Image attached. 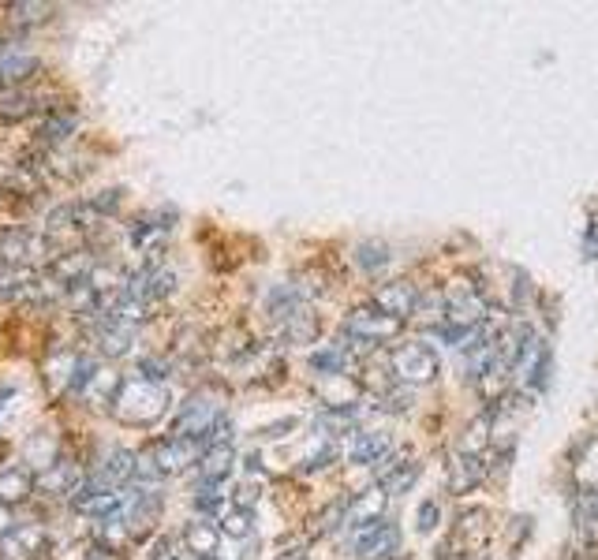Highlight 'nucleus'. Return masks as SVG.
<instances>
[{
  "mask_svg": "<svg viewBox=\"0 0 598 560\" xmlns=\"http://www.w3.org/2000/svg\"><path fill=\"white\" fill-rule=\"evenodd\" d=\"M419 475H423V463L412 456H385L378 467V490L385 497H404V493H412Z\"/></svg>",
  "mask_w": 598,
  "mask_h": 560,
  "instance_id": "nucleus-12",
  "label": "nucleus"
},
{
  "mask_svg": "<svg viewBox=\"0 0 598 560\" xmlns=\"http://www.w3.org/2000/svg\"><path fill=\"white\" fill-rule=\"evenodd\" d=\"M38 109H45L42 98L27 86H0V120H27Z\"/></svg>",
  "mask_w": 598,
  "mask_h": 560,
  "instance_id": "nucleus-20",
  "label": "nucleus"
},
{
  "mask_svg": "<svg viewBox=\"0 0 598 560\" xmlns=\"http://www.w3.org/2000/svg\"><path fill=\"white\" fill-rule=\"evenodd\" d=\"M184 542L187 549L195 553V560H214L217 557V546H221V531H217L214 523H187L184 531Z\"/></svg>",
  "mask_w": 598,
  "mask_h": 560,
  "instance_id": "nucleus-25",
  "label": "nucleus"
},
{
  "mask_svg": "<svg viewBox=\"0 0 598 560\" xmlns=\"http://www.w3.org/2000/svg\"><path fill=\"white\" fill-rule=\"evenodd\" d=\"M38 56L23 42H0V86H23L38 71Z\"/></svg>",
  "mask_w": 598,
  "mask_h": 560,
  "instance_id": "nucleus-14",
  "label": "nucleus"
},
{
  "mask_svg": "<svg viewBox=\"0 0 598 560\" xmlns=\"http://www.w3.org/2000/svg\"><path fill=\"white\" fill-rule=\"evenodd\" d=\"M352 262H356L363 273H371L374 277V273H382V269L393 262V251L385 247L382 239H363V243L356 247V254H352Z\"/></svg>",
  "mask_w": 598,
  "mask_h": 560,
  "instance_id": "nucleus-31",
  "label": "nucleus"
},
{
  "mask_svg": "<svg viewBox=\"0 0 598 560\" xmlns=\"http://www.w3.org/2000/svg\"><path fill=\"white\" fill-rule=\"evenodd\" d=\"M30 493H34V471L27 463H12L0 471V504L27 501Z\"/></svg>",
  "mask_w": 598,
  "mask_h": 560,
  "instance_id": "nucleus-22",
  "label": "nucleus"
},
{
  "mask_svg": "<svg viewBox=\"0 0 598 560\" xmlns=\"http://www.w3.org/2000/svg\"><path fill=\"white\" fill-rule=\"evenodd\" d=\"M292 430H296V419H281V422H273V426H266L262 437H266V441H277V437L292 434Z\"/></svg>",
  "mask_w": 598,
  "mask_h": 560,
  "instance_id": "nucleus-47",
  "label": "nucleus"
},
{
  "mask_svg": "<svg viewBox=\"0 0 598 560\" xmlns=\"http://www.w3.org/2000/svg\"><path fill=\"white\" fill-rule=\"evenodd\" d=\"M221 531H225L228 538H247V534H251V512L228 508L225 519H221Z\"/></svg>",
  "mask_w": 598,
  "mask_h": 560,
  "instance_id": "nucleus-43",
  "label": "nucleus"
},
{
  "mask_svg": "<svg viewBox=\"0 0 598 560\" xmlns=\"http://www.w3.org/2000/svg\"><path fill=\"white\" fill-rule=\"evenodd\" d=\"M172 288H176V273H172L169 266H161L157 258H150L139 273H131L128 284H124V295L128 299H135V303H157V299H165V295H172Z\"/></svg>",
  "mask_w": 598,
  "mask_h": 560,
  "instance_id": "nucleus-7",
  "label": "nucleus"
},
{
  "mask_svg": "<svg viewBox=\"0 0 598 560\" xmlns=\"http://www.w3.org/2000/svg\"><path fill=\"white\" fill-rule=\"evenodd\" d=\"M400 333H404V322L378 307H356L344 318V336H352V340L385 344V340H397Z\"/></svg>",
  "mask_w": 598,
  "mask_h": 560,
  "instance_id": "nucleus-5",
  "label": "nucleus"
},
{
  "mask_svg": "<svg viewBox=\"0 0 598 560\" xmlns=\"http://www.w3.org/2000/svg\"><path fill=\"white\" fill-rule=\"evenodd\" d=\"M389 366H393V374H397L400 385H430V381L442 374V359H438V351L423 344V340H408V344H400L393 355H389Z\"/></svg>",
  "mask_w": 598,
  "mask_h": 560,
  "instance_id": "nucleus-3",
  "label": "nucleus"
},
{
  "mask_svg": "<svg viewBox=\"0 0 598 560\" xmlns=\"http://www.w3.org/2000/svg\"><path fill=\"white\" fill-rule=\"evenodd\" d=\"M94 374H98V366H94V359H86V355H79V363H75V378H72V389H68V396H83L86 385L94 381Z\"/></svg>",
  "mask_w": 598,
  "mask_h": 560,
  "instance_id": "nucleus-45",
  "label": "nucleus"
},
{
  "mask_svg": "<svg viewBox=\"0 0 598 560\" xmlns=\"http://www.w3.org/2000/svg\"><path fill=\"white\" fill-rule=\"evenodd\" d=\"M412 318H419L423 325H430V329H438V325L445 322V295L434 288V292H419V303H415V314Z\"/></svg>",
  "mask_w": 598,
  "mask_h": 560,
  "instance_id": "nucleus-34",
  "label": "nucleus"
},
{
  "mask_svg": "<svg viewBox=\"0 0 598 560\" xmlns=\"http://www.w3.org/2000/svg\"><path fill=\"white\" fill-rule=\"evenodd\" d=\"M569 478L576 493L598 490V434L576 441L569 452Z\"/></svg>",
  "mask_w": 598,
  "mask_h": 560,
  "instance_id": "nucleus-16",
  "label": "nucleus"
},
{
  "mask_svg": "<svg viewBox=\"0 0 598 560\" xmlns=\"http://www.w3.org/2000/svg\"><path fill=\"white\" fill-rule=\"evenodd\" d=\"M45 258V239L27 228L0 232V266L4 269H30V262Z\"/></svg>",
  "mask_w": 598,
  "mask_h": 560,
  "instance_id": "nucleus-9",
  "label": "nucleus"
},
{
  "mask_svg": "<svg viewBox=\"0 0 598 560\" xmlns=\"http://www.w3.org/2000/svg\"><path fill=\"white\" fill-rule=\"evenodd\" d=\"M344 508H348V501H333L329 508H322V516H314V534H329L344 527Z\"/></svg>",
  "mask_w": 598,
  "mask_h": 560,
  "instance_id": "nucleus-41",
  "label": "nucleus"
},
{
  "mask_svg": "<svg viewBox=\"0 0 598 560\" xmlns=\"http://www.w3.org/2000/svg\"><path fill=\"white\" fill-rule=\"evenodd\" d=\"M232 463H236L232 445L206 448V452L199 456V482H225L228 471H232Z\"/></svg>",
  "mask_w": 598,
  "mask_h": 560,
  "instance_id": "nucleus-26",
  "label": "nucleus"
},
{
  "mask_svg": "<svg viewBox=\"0 0 598 560\" xmlns=\"http://www.w3.org/2000/svg\"><path fill=\"white\" fill-rule=\"evenodd\" d=\"M385 456H393V437L382 430H356L352 445H348V460L359 467H378Z\"/></svg>",
  "mask_w": 598,
  "mask_h": 560,
  "instance_id": "nucleus-19",
  "label": "nucleus"
},
{
  "mask_svg": "<svg viewBox=\"0 0 598 560\" xmlns=\"http://www.w3.org/2000/svg\"><path fill=\"white\" fill-rule=\"evenodd\" d=\"M221 504H225V482H199L195 508H199V512H217Z\"/></svg>",
  "mask_w": 598,
  "mask_h": 560,
  "instance_id": "nucleus-38",
  "label": "nucleus"
},
{
  "mask_svg": "<svg viewBox=\"0 0 598 560\" xmlns=\"http://www.w3.org/2000/svg\"><path fill=\"white\" fill-rule=\"evenodd\" d=\"M217 419H225V407H221V396H210V392H195L184 407H180V415L172 422V437H191V441H199Z\"/></svg>",
  "mask_w": 598,
  "mask_h": 560,
  "instance_id": "nucleus-4",
  "label": "nucleus"
},
{
  "mask_svg": "<svg viewBox=\"0 0 598 560\" xmlns=\"http://www.w3.org/2000/svg\"><path fill=\"white\" fill-rule=\"evenodd\" d=\"M509 273H513V295H509V307H513L516 314H524L527 303H531L539 292H535V284H531V277H527V269L513 266Z\"/></svg>",
  "mask_w": 598,
  "mask_h": 560,
  "instance_id": "nucleus-36",
  "label": "nucleus"
},
{
  "mask_svg": "<svg viewBox=\"0 0 598 560\" xmlns=\"http://www.w3.org/2000/svg\"><path fill=\"white\" fill-rule=\"evenodd\" d=\"M580 251H584L587 262H598V213L587 221L584 228V243H580Z\"/></svg>",
  "mask_w": 598,
  "mask_h": 560,
  "instance_id": "nucleus-46",
  "label": "nucleus"
},
{
  "mask_svg": "<svg viewBox=\"0 0 598 560\" xmlns=\"http://www.w3.org/2000/svg\"><path fill=\"white\" fill-rule=\"evenodd\" d=\"M445 322L442 325H456V329H479V325L490 322L494 307L486 303V295L468 284V280H453L445 284Z\"/></svg>",
  "mask_w": 598,
  "mask_h": 560,
  "instance_id": "nucleus-2",
  "label": "nucleus"
},
{
  "mask_svg": "<svg viewBox=\"0 0 598 560\" xmlns=\"http://www.w3.org/2000/svg\"><path fill=\"white\" fill-rule=\"evenodd\" d=\"M131 340H135V329H131V325H120V322H113V318H98V344L109 359L128 355Z\"/></svg>",
  "mask_w": 598,
  "mask_h": 560,
  "instance_id": "nucleus-24",
  "label": "nucleus"
},
{
  "mask_svg": "<svg viewBox=\"0 0 598 560\" xmlns=\"http://www.w3.org/2000/svg\"><path fill=\"white\" fill-rule=\"evenodd\" d=\"M356 419H359V407L352 404V407H326L322 415H318V430H326V437L333 441V437H341V434H356Z\"/></svg>",
  "mask_w": 598,
  "mask_h": 560,
  "instance_id": "nucleus-30",
  "label": "nucleus"
},
{
  "mask_svg": "<svg viewBox=\"0 0 598 560\" xmlns=\"http://www.w3.org/2000/svg\"><path fill=\"white\" fill-rule=\"evenodd\" d=\"M75 127H79L75 109H53L45 116V124L38 127V142H42V146H60L64 139H72Z\"/></svg>",
  "mask_w": 598,
  "mask_h": 560,
  "instance_id": "nucleus-27",
  "label": "nucleus"
},
{
  "mask_svg": "<svg viewBox=\"0 0 598 560\" xmlns=\"http://www.w3.org/2000/svg\"><path fill=\"white\" fill-rule=\"evenodd\" d=\"M352 553L359 560H393L400 553V527L393 519H382L367 531L352 534Z\"/></svg>",
  "mask_w": 598,
  "mask_h": 560,
  "instance_id": "nucleus-8",
  "label": "nucleus"
},
{
  "mask_svg": "<svg viewBox=\"0 0 598 560\" xmlns=\"http://www.w3.org/2000/svg\"><path fill=\"white\" fill-rule=\"evenodd\" d=\"M438 523H442V504H438V497H427V501L415 508V531L434 534L438 531Z\"/></svg>",
  "mask_w": 598,
  "mask_h": 560,
  "instance_id": "nucleus-37",
  "label": "nucleus"
},
{
  "mask_svg": "<svg viewBox=\"0 0 598 560\" xmlns=\"http://www.w3.org/2000/svg\"><path fill=\"white\" fill-rule=\"evenodd\" d=\"M415 303H419V288H415L412 280H389L378 288L374 295V307L385 310V314H393L400 322H408L415 314Z\"/></svg>",
  "mask_w": 598,
  "mask_h": 560,
  "instance_id": "nucleus-17",
  "label": "nucleus"
},
{
  "mask_svg": "<svg viewBox=\"0 0 598 560\" xmlns=\"http://www.w3.org/2000/svg\"><path fill=\"white\" fill-rule=\"evenodd\" d=\"M150 560H172V538L169 534H161L154 542V553H150Z\"/></svg>",
  "mask_w": 598,
  "mask_h": 560,
  "instance_id": "nucleus-48",
  "label": "nucleus"
},
{
  "mask_svg": "<svg viewBox=\"0 0 598 560\" xmlns=\"http://www.w3.org/2000/svg\"><path fill=\"white\" fill-rule=\"evenodd\" d=\"M72 504H75V512H83V516L105 519L124 508V493L113 490V486H105V482H98V478H86V482H79Z\"/></svg>",
  "mask_w": 598,
  "mask_h": 560,
  "instance_id": "nucleus-11",
  "label": "nucleus"
},
{
  "mask_svg": "<svg viewBox=\"0 0 598 560\" xmlns=\"http://www.w3.org/2000/svg\"><path fill=\"white\" fill-rule=\"evenodd\" d=\"M277 560H307V546H288Z\"/></svg>",
  "mask_w": 598,
  "mask_h": 560,
  "instance_id": "nucleus-50",
  "label": "nucleus"
},
{
  "mask_svg": "<svg viewBox=\"0 0 598 560\" xmlns=\"http://www.w3.org/2000/svg\"><path fill=\"white\" fill-rule=\"evenodd\" d=\"M333 460H337V445H333L329 437H322V445L307 452V460H303L299 471H322V467H329Z\"/></svg>",
  "mask_w": 598,
  "mask_h": 560,
  "instance_id": "nucleus-42",
  "label": "nucleus"
},
{
  "mask_svg": "<svg viewBox=\"0 0 598 560\" xmlns=\"http://www.w3.org/2000/svg\"><path fill=\"white\" fill-rule=\"evenodd\" d=\"M486 456H468V452H453V460L445 463V490L453 497H468L486 482Z\"/></svg>",
  "mask_w": 598,
  "mask_h": 560,
  "instance_id": "nucleus-10",
  "label": "nucleus"
},
{
  "mask_svg": "<svg viewBox=\"0 0 598 560\" xmlns=\"http://www.w3.org/2000/svg\"><path fill=\"white\" fill-rule=\"evenodd\" d=\"M314 336H318V318H314L307 307L299 310L296 318H288V322H285V340H288V344H311Z\"/></svg>",
  "mask_w": 598,
  "mask_h": 560,
  "instance_id": "nucleus-35",
  "label": "nucleus"
},
{
  "mask_svg": "<svg viewBox=\"0 0 598 560\" xmlns=\"http://www.w3.org/2000/svg\"><path fill=\"white\" fill-rule=\"evenodd\" d=\"M311 370L318 374V378H344V370H348V363H352V355H348V348L344 344H322V348L311 351Z\"/></svg>",
  "mask_w": 598,
  "mask_h": 560,
  "instance_id": "nucleus-23",
  "label": "nucleus"
},
{
  "mask_svg": "<svg viewBox=\"0 0 598 560\" xmlns=\"http://www.w3.org/2000/svg\"><path fill=\"white\" fill-rule=\"evenodd\" d=\"M378 404H382V411L404 415V411L412 407V389H408V385H389L385 392H378Z\"/></svg>",
  "mask_w": 598,
  "mask_h": 560,
  "instance_id": "nucleus-39",
  "label": "nucleus"
},
{
  "mask_svg": "<svg viewBox=\"0 0 598 560\" xmlns=\"http://www.w3.org/2000/svg\"><path fill=\"white\" fill-rule=\"evenodd\" d=\"M131 463H135V452H128V448H113L105 460H101L98 467V482H105V486H113V490H120L124 482H131Z\"/></svg>",
  "mask_w": 598,
  "mask_h": 560,
  "instance_id": "nucleus-28",
  "label": "nucleus"
},
{
  "mask_svg": "<svg viewBox=\"0 0 598 560\" xmlns=\"http://www.w3.org/2000/svg\"><path fill=\"white\" fill-rule=\"evenodd\" d=\"M172 224H154V217H139V221L131 224V243L139 247V251H150L157 258V243L165 239V232H169Z\"/></svg>",
  "mask_w": 598,
  "mask_h": 560,
  "instance_id": "nucleus-32",
  "label": "nucleus"
},
{
  "mask_svg": "<svg viewBox=\"0 0 598 560\" xmlns=\"http://www.w3.org/2000/svg\"><path fill=\"white\" fill-rule=\"evenodd\" d=\"M113 389H120V381H116V374H94V381H90V385H86V392L83 396H90V400H94V404H105V400H109V404H113V396L116 392Z\"/></svg>",
  "mask_w": 598,
  "mask_h": 560,
  "instance_id": "nucleus-40",
  "label": "nucleus"
},
{
  "mask_svg": "<svg viewBox=\"0 0 598 560\" xmlns=\"http://www.w3.org/2000/svg\"><path fill=\"white\" fill-rule=\"evenodd\" d=\"M120 516L128 523L131 538H146V534L161 523V493H157V486H135V490L124 497Z\"/></svg>",
  "mask_w": 598,
  "mask_h": 560,
  "instance_id": "nucleus-6",
  "label": "nucleus"
},
{
  "mask_svg": "<svg viewBox=\"0 0 598 560\" xmlns=\"http://www.w3.org/2000/svg\"><path fill=\"white\" fill-rule=\"evenodd\" d=\"M385 501H389V497H385L378 486L356 493V497L348 501V508H344V527L352 534H359V531H367V527H374V523H382Z\"/></svg>",
  "mask_w": 598,
  "mask_h": 560,
  "instance_id": "nucleus-15",
  "label": "nucleus"
},
{
  "mask_svg": "<svg viewBox=\"0 0 598 560\" xmlns=\"http://www.w3.org/2000/svg\"><path fill=\"white\" fill-rule=\"evenodd\" d=\"M12 531H15L12 508H8V504H0V538H4V534H12Z\"/></svg>",
  "mask_w": 598,
  "mask_h": 560,
  "instance_id": "nucleus-49",
  "label": "nucleus"
},
{
  "mask_svg": "<svg viewBox=\"0 0 598 560\" xmlns=\"http://www.w3.org/2000/svg\"><path fill=\"white\" fill-rule=\"evenodd\" d=\"M150 456H154L161 475H180V471H187V467L199 463L202 445L199 441H191V437H169V441H161V445L150 448Z\"/></svg>",
  "mask_w": 598,
  "mask_h": 560,
  "instance_id": "nucleus-13",
  "label": "nucleus"
},
{
  "mask_svg": "<svg viewBox=\"0 0 598 560\" xmlns=\"http://www.w3.org/2000/svg\"><path fill=\"white\" fill-rule=\"evenodd\" d=\"M79 486V463L68 460V456H57V460L45 467L42 475H34V490L42 497H60V493H75Z\"/></svg>",
  "mask_w": 598,
  "mask_h": 560,
  "instance_id": "nucleus-18",
  "label": "nucleus"
},
{
  "mask_svg": "<svg viewBox=\"0 0 598 560\" xmlns=\"http://www.w3.org/2000/svg\"><path fill=\"white\" fill-rule=\"evenodd\" d=\"M8 12H12L15 27H34V23H42L45 15H49V8L45 4H12Z\"/></svg>",
  "mask_w": 598,
  "mask_h": 560,
  "instance_id": "nucleus-44",
  "label": "nucleus"
},
{
  "mask_svg": "<svg viewBox=\"0 0 598 560\" xmlns=\"http://www.w3.org/2000/svg\"><path fill=\"white\" fill-rule=\"evenodd\" d=\"M531 534H535V519L527 516V512H516V516H509V523H505V542H509V557H520V549L531 542Z\"/></svg>",
  "mask_w": 598,
  "mask_h": 560,
  "instance_id": "nucleus-33",
  "label": "nucleus"
},
{
  "mask_svg": "<svg viewBox=\"0 0 598 560\" xmlns=\"http://www.w3.org/2000/svg\"><path fill=\"white\" fill-rule=\"evenodd\" d=\"M94 538H98V549H109V553H120V549L128 546V542H135V538H131V531H128V523H124V516H120V512L98 519V527H94Z\"/></svg>",
  "mask_w": 598,
  "mask_h": 560,
  "instance_id": "nucleus-29",
  "label": "nucleus"
},
{
  "mask_svg": "<svg viewBox=\"0 0 598 560\" xmlns=\"http://www.w3.org/2000/svg\"><path fill=\"white\" fill-rule=\"evenodd\" d=\"M75 363H79L75 351H53L49 355V363H45V389H49V396H57V400L68 396L75 378Z\"/></svg>",
  "mask_w": 598,
  "mask_h": 560,
  "instance_id": "nucleus-21",
  "label": "nucleus"
},
{
  "mask_svg": "<svg viewBox=\"0 0 598 560\" xmlns=\"http://www.w3.org/2000/svg\"><path fill=\"white\" fill-rule=\"evenodd\" d=\"M83 560H116V553H109V549H98V546H94Z\"/></svg>",
  "mask_w": 598,
  "mask_h": 560,
  "instance_id": "nucleus-51",
  "label": "nucleus"
},
{
  "mask_svg": "<svg viewBox=\"0 0 598 560\" xmlns=\"http://www.w3.org/2000/svg\"><path fill=\"white\" fill-rule=\"evenodd\" d=\"M172 396L169 385H157V381L146 378H128L120 381V389L113 396V419L124 422V426H154L165 411H169Z\"/></svg>",
  "mask_w": 598,
  "mask_h": 560,
  "instance_id": "nucleus-1",
  "label": "nucleus"
}]
</instances>
